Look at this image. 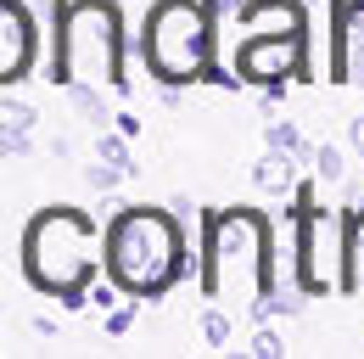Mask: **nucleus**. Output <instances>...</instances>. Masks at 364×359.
<instances>
[{
	"label": "nucleus",
	"mask_w": 364,
	"mask_h": 359,
	"mask_svg": "<svg viewBox=\"0 0 364 359\" xmlns=\"http://www.w3.org/2000/svg\"><path fill=\"white\" fill-rule=\"evenodd\" d=\"M230 337H235V326H230L225 309H208V314H202V343H208V348H225Z\"/></svg>",
	"instance_id": "obj_17"
},
{
	"label": "nucleus",
	"mask_w": 364,
	"mask_h": 359,
	"mask_svg": "<svg viewBox=\"0 0 364 359\" xmlns=\"http://www.w3.org/2000/svg\"><path fill=\"white\" fill-rule=\"evenodd\" d=\"M101 264L129 298H163L185 275V230L157 208H118Z\"/></svg>",
	"instance_id": "obj_2"
},
{
	"label": "nucleus",
	"mask_w": 364,
	"mask_h": 359,
	"mask_svg": "<svg viewBox=\"0 0 364 359\" xmlns=\"http://www.w3.org/2000/svg\"><path fill=\"white\" fill-rule=\"evenodd\" d=\"M336 79L364 85V0L336 11Z\"/></svg>",
	"instance_id": "obj_9"
},
{
	"label": "nucleus",
	"mask_w": 364,
	"mask_h": 359,
	"mask_svg": "<svg viewBox=\"0 0 364 359\" xmlns=\"http://www.w3.org/2000/svg\"><path fill=\"white\" fill-rule=\"evenodd\" d=\"M34 124H40V113L23 95H0V130L6 135H34Z\"/></svg>",
	"instance_id": "obj_14"
},
{
	"label": "nucleus",
	"mask_w": 364,
	"mask_h": 359,
	"mask_svg": "<svg viewBox=\"0 0 364 359\" xmlns=\"http://www.w3.org/2000/svg\"><path fill=\"white\" fill-rule=\"evenodd\" d=\"M101 247H107V230L85 208H46L23 230V269L46 298L85 303L90 275L101 264Z\"/></svg>",
	"instance_id": "obj_1"
},
{
	"label": "nucleus",
	"mask_w": 364,
	"mask_h": 359,
	"mask_svg": "<svg viewBox=\"0 0 364 359\" xmlns=\"http://www.w3.org/2000/svg\"><path fill=\"white\" fill-rule=\"evenodd\" d=\"M213 11H219V17H241V11H247V0H213Z\"/></svg>",
	"instance_id": "obj_23"
},
{
	"label": "nucleus",
	"mask_w": 364,
	"mask_h": 359,
	"mask_svg": "<svg viewBox=\"0 0 364 359\" xmlns=\"http://www.w3.org/2000/svg\"><path fill=\"white\" fill-rule=\"evenodd\" d=\"M264 224L252 214H230L213 230V253H208V275H213V298H235L241 309L258 303V275H264Z\"/></svg>",
	"instance_id": "obj_5"
},
{
	"label": "nucleus",
	"mask_w": 364,
	"mask_h": 359,
	"mask_svg": "<svg viewBox=\"0 0 364 359\" xmlns=\"http://www.w3.org/2000/svg\"><path fill=\"white\" fill-rule=\"evenodd\" d=\"M303 68V34H247L235 45V73L252 85H280Z\"/></svg>",
	"instance_id": "obj_7"
},
{
	"label": "nucleus",
	"mask_w": 364,
	"mask_h": 359,
	"mask_svg": "<svg viewBox=\"0 0 364 359\" xmlns=\"http://www.w3.org/2000/svg\"><path fill=\"white\" fill-rule=\"evenodd\" d=\"M348 146H353V152H359V157H364V113H359V118H353V124H348Z\"/></svg>",
	"instance_id": "obj_21"
},
{
	"label": "nucleus",
	"mask_w": 364,
	"mask_h": 359,
	"mask_svg": "<svg viewBox=\"0 0 364 359\" xmlns=\"http://www.w3.org/2000/svg\"><path fill=\"white\" fill-rule=\"evenodd\" d=\"M95 157L118 163L124 175H135V157H129V135L124 130H95Z\"/></svg>",
	"instance_id": "obj_15"
},
{
	"label": "nucleus",
	"mask_w": 364,
	"mask_h": 359,
	"mask_svg": "<svg viewBox=\"0 0 364 359\" xmlns=\"http://www.w3.org/2000/svg\"><path fill=\"white\" fill-rule=\"evenodd\" d=\"M112 286H118V281H112ZM112 286H90V292H85V303H90V309H112V303H118V298H112Z\"/></svg>",
	"instance_id": "obj_20"
},
{
	"label": "nucleus",
	"mask_w": 364,
	"mask_h": 359,
	"mask_svg": "<svg viewBox=\"0 0 364 359\" xmlns=\"http://www.w3.org/2000/svg\"><path fill=\"white\" fill-rule=\"evenodd\" d=\"M34 68V23L17 0H0V85H17Z\"/></svg>",
	"instance_id": "obj_8"
},
{
	"label": "nucleus",
	"mask_w": 364,
	"mask_h": 359,
	"mask_svg": "<svg viewBox=\"0 0 364 359\" xmlns=\"http://www.w3.org/2000/svg\"><path fill=\"white\" fill-rule=\"evenodd\" d=\"M129 320H135L129 309H112V320H107V331H112V337H124V331H129Z\"/></svg>",
	"instance_id": "obj_22"
},
{
	"label": "nucleus",
	"mask_w": 364,
	"mask_h": 359,
	"mask_svg": "<svg viewBox=\"0 0 364 359\" xmlns=\"http://www.w3.org/2000/svg\"><path fill=\"white\" fill-rule=\"evenodd\" d=\"M348 224L336 214H303V236H297V259H303V286L309 292H336L342 275L336 269L353 264L348 259Z\"/></svg>",
	"instance_id": "obj_6"
},
{
	"label": "nucleus",
	"mask_w": 364,
	"mask_h": 359,
	"mask_svg": "<svg viewBox=\"0 0 364 359\" xmlns=\"http://www.w3.org/2000/svg\"><path fill=\"white\" fill-rule=\"evenodd\" d=\"M264 140H269L274 152H291L297 163H314V146L303 140V130H297V124H286V118H274V124H264Z\"/></svg>",
	"instance_id": "obj_13"
},
{
	"label": "nucleus",
	"mask_w": 364,
	"mask_h": 359,
	"mask_svg": "<svg viewBox=\"0 0 364 359\" xmlns=\"http://www.w3.org/2000/svg\"><path fill=\"white\" fill-rule=\"evenodd\" d=\"M124 85L118 62V17L107 0H73L56 11V45H50V85Z\"/></svg>",
	"instance_id": "obj_3"
},
{
	"label": "nucleus",
	"mask_w": 364,
	"mask_h": 359,
	"mask_svg": "<svg viewBox=\"0 0 364 359\" xmlns=\"http://www.w3.org/2000/svg\"><path fill=\"white\" fill-rule=\"evenodd\" d=\"M247 354H252V359H280V354H286V337H280V331H252Z\"/></svg>",
	"instance_id": "obj_19"
},
{
	"label": "nucleus",
	"mask_w": 364,
	"mask_h": 359,
	"mask_svg": "<svg viewBox=\"0 0 364 359\" xmlns=\"http://www.w3.org/2000/svg\"><path fill=\"white\" fill-rule=\"evenodd\" d=\"M118 180H129V175H124L118 163H107V157H95L90 169H85V185H90V191H101V197H107V191H112Z\"/></svg>",
	"instance_id": "obj_18"
},
{
	"label": "nucleus",
	"mask_w": 364,
	"mask_h": 359,
	"mask_svg": "<svg viewBox=\"0 0 364 359\" xmlns=\"http://www.w3.org/2000/svg\"><path fill=\"white\" fill-rule=\"evenodd\" d=\"M241 28L247 34H303V11H297V0H247Z\"/></svg>",
	"instance_id": "obj_10"
},
{
	"label": "nucleus",
	"mask_w": 364,
	"mask_h": 359,
	"mask_svg": "<svg viewBox=\"0 0 364 359\" xmlns=\"http://www.w3.org/2000/svg\"><path fill=\"white\" fill-rule=\"evenodd\" d=\"M213 51V23L196 0H157L140 28V56L163 85H191L208 73Z\"/></svg>",
	"instance_id": "obj_4"
},
{
	"label": "nucleus",
	"mask_w": 364,
	"mask_h": 359,
	"mask_svg": "<svg viewBox=\"0 0 364 359\" xmlns=\"http://www.w3.org/2000/svg\"><path fill=\"white\" fill-rule=\"evenodd\" d=\"M291 175H297V157L269 146V152L258 157V169H252V185H258V191H269V197H286V191H291Z\"/></svg>",
	"instance_id": "obj_11"
},
{
	"label": "nucleus",
	"mask_w": 364,
	"mask_h": 359,
	"mask_svg": "<svg viewBox=\"0 0 364 359\" xmlns=\"http://www.w3.org/2000/svg\"><path fill=\"white\" fill-rule=\"evenodd\" d=\"M62 90H68V107H73L79 118H90L95 130H101V124H118V118H107V107H101V90H95L90 79H73V85H62Z\"/></svg>",
	"instance_id": "obj_12"
},
{
	"label": "nucleus",
	"mask_w": 364,
	"mask_h": 359,
	"mask_svg": "<svg viewBox=\"0 0 364 359\" xmlns=\"http://www.w3.org/2000/svg\"><path fill=\"white\" fill-rule=\"evenodd\" d=\"M314 175L325 185H336V180L348 175V157H342V146H314Z\"/></svg>",
	"instance_id": "obj_16"
}]
</instances>
